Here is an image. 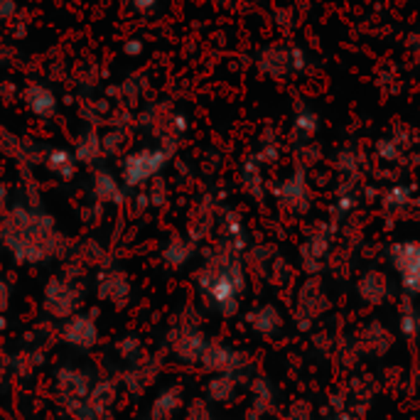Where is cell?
<instances>
[{
	"label": "cell",
	"instance_id": "6da1fadb",
	"mask_svg": "<svg viewBox=\"0 0 420 420\" xmlns=\"http://www.w3.org/2000/svg\"><path fill=\"white\" fill-rule=\"evenodd\" d=\"M0 246L20 266H42L64 256L67 238L39 202H15L0 217Z\"/></svg>",
	"mask_w": 420,
	"mask_h": 420
},
{
	"label": "cell",
	"instance_id": "7a4b0ae2",
	"mask_svg": "<svg viewBox=\"0 0 420 420\" xmlns=\"http://www.w3.org/2000/svg\"><path fill=\"white\" fill-rule=\"evenodd\" d=\"M199 293L222 314H234L241 303V295L246 290L243 283V271L238 258L231 251H222L207 261V266L197 276Z\"/></svg>",
	"mask_w": 420,
	"mask_h": 420
},
{
	"label": "cell",
	"instance_id": "3957f363",
	"mask_svg": "<svg viewBox=\"0 0 420 420\" xmlns=\"http://www.w3.org/2000/svg\"><path fill=\"white\" fill-rule=\"evenodd\" d=\"M84 263H69L62 273L52 276L42 290V310L52 322H64L82 312L87 285H84Z\"/></svg>",
	"mask_w": 420,
	"mask_h": 420
},
{
	"label": "cell",
	"instance_id": "277c9868",
	"mask_svg": "<svg viewBox=\"0 0 420 420\" xmlns=\"http://www.w3.org/2000/svg\"><path fill=\"white\" fill-rule=\"evenodd\" d=\"M94 376L82 367L64 364L54 371V396L57 403L67 416H74L84 406L89 391H91Z\"/></svg>",
	"mask_w": 420,
	"mask_h": 420
},
{
	"label": "cell",
	"instance_id": "5b68a950",
	"mask_svg": "<svg viewBox=\"0 0 420 420\" xmlns=\"http://www.w3.org/2000/svg\"><path fill=\"white\" fill-rule=\"evenodd\" d=\"M170 155H172V150H167L165 145H160V148H143L131 153L123 160V184L131 189L148 184L150 179L160 174V170L165 167Z\"/></svg>",
	"mask_w": 420,
	"mask_h": 420
},
{
	"label": "cell",
	"instance_id": "8992f818",
	"mask_svg": "<svg viewBox=\"0 0 420 420\" xmlns=\"http://www.w3.org/2000/svg\"><path fill=\"white\" fill-rule=\"evenodd\" d=\"M209 339L197 327V319H182V322L172 324L167 332V347L179 362L197 364L202 359L204 349H207Z\"/></svg>",
	"mask_w": 420,
	"mask_h": 420
},
{
	"label": "cell",
	"instance_id": "52a82bcc",
	"mask_svg": "<svg viewBox=\"0 0 420 420\" xmlns=\"http://www.w3.org/2000/svg\"><path fill=\"white\" fill-rule=\"evenodd\" d=\"M59 339L69 344L77 352H89L98 344L101 332H98V322L91 312H77L67 317L59 324Z\"/></svg>",
	"mask_w": 420,
	"mask_h": 420
},
{
	"label": "cell",
	"instance_id": "ba28073f",
	"mask_svg": "<svg viewBox=\"0 0 420 420\" xmlns=\"http://www.w3.org/2000/svg\"><path fill=\"white\" fill-rule=\"evenodd\" d=\"M133 283L128 273L118 266H101L96 273V298L113 307H126L131 303Z\"/></svg>",
	"mask_w": 420,
	"mask_h": 420
},
{
	"label": "cell",
	"instance_id": "9c48e42d",
	"mask_svg": "<svg viewBox=\"0 0 420 420\" xmlns=\"http://www.w3.org/2000/svg\"><path fill=\"white\" fill-rule=\"evenodd\" d=\"M199 364H202L207 371L229 374V376L236 378V374L241 371L243 367H246V359H243L241 354L236 352V349L227 347V344L209 342L207 349H204V354H202V359H199Z\"/></svg>",
	"mask_w": 420,
	"mask_h": 420
},
{
	"label": "cell",
	"instance_id": "30bf717a",
	"mask_svg": "<svg viewBox=\"0 0 420 420\" xmlns=\"http://www.w3.org/2000/svg\"><path fill=\"white\" fill-rule=\"evenodd\" d=\"M391 261L396 271L401 273V280L408 293H420V243L408 241L393 246Z\"/></svg>",
	"mask_w": 420,
	"mask_h": 420
},
{
	"label": "cell",
	"instance_id": "8fae6325",
	"mask_svg": "<svg viewBox=\"0 0 420 420\" xmlns=\"http://www.w3.org/2000/svg\"><path fill=\"white\" fill-rule=\"evenodd\" d=\"M126 184H121L113 177L111 170L106 167H96L91 174V192L94 199L98 204H113V207H121L126 202Z\"/></svg>",
	"mask_w": 420,
	"mask_h": 420
},
{
	"label": "cell",
	"instance_id": "7c38bea8",
	"mask_svg": "<svg viewBox=\"0 0 420 420\" xmlns=\"http://www.w3.org/2000/svg\"><path fill=\"white\" fill-rule=\"evenodd\" d=\"M158 374H160V362L158 359L145 357V359H140L138 364H131V367L123 371L121 386L126 388L131 396H140V393L158 378Z\"/></svg>",
	"mask_w": 420,
	"mask_h": 420
},
{
	"label": "cell",
	"instance_id": "4fadbf2b",
	"mask_svg": "<svg viewBox=\"0 0 420 420\" xmlns=\"http://www.w3.org/2000/svg\"><path fill=\"white\" fill-rule=\"evenodd\" d=\"M25 103L30 106V111L42 121H52L57 116V96L49 91L44 84H30L25 89Z\"/></svg>",
	"mask_w": 420,
	"mask_h": 420
},
{
	"label": "cell",
	"instance_id": "5bb4252c",
	"mask_svg": "<svg viewBox=\"0 0 420 420\" xmlns=\"http://www.w3.org/2000/svg\"><path fill=\"white\" fill-rule=\"evenodd\" d=\"M118 393H121V378L116 376H101L94 378L91 391L87 396V403L94 408H103V411H111L118 401Z\"/></svg>",
	"mask_w": 420,
	"mask_h": 420
},
{
	"label": "cell",
	"instance_id": "9a60e30c",
	"mask_svg": "<svg viewBox=\"0 0 420 420\" xmlns=\"http://www.w3.org/2000/svg\"><path fill=\"white\" fill-rule=\"evenodd\" d=\"M184 403L182 388L179 386H167L158 393V398L153 401L148 411V420H172L179 413Z\"/></svg>",
	"mask_w": 420,
	"mask_h": 420
},
{
	"label": "cell",
	"instance_id": "2e32d148",
	"mask_svg": "<svg viewBox=\"0 0 420 420\" xmlns=\"http://www.w3.org/2000/svg\"><path fill=\"white\" fill-rule=\"evenodd\" d=\"M278 197L288 209L305 212V209H307V202H310V192H307V184H305V174L295 172L290 179H285L283 187L278 189Z\"/></svg>",
	"mask_w": 420,
	"mask_h": 420
},
{
	"label": "cell",
	"instance_id": "e0dca14e",
	"mask_svg": "<svg viewBox=\"0 0 420 420\" xmlns=\"http://www.w3.org/2000/svg\"><path fill=\"white\" fill-rule=\"evenodd\" d=\"M103 155H106L103 153V138L98 136L96 128H87V131L77 138V145H74V158H77V163L96 165Z\"/></svg>",
	"mask_w": 420,
	"mask_h": 420
},
{
	"label": "cell",
	"instance_id": "ac0fdd59",
	"mask_svg": "<svg viewBox=\"0 0 420 420\" xmlns=\"http://www.w3.org/2000/svg\"><path fill=\"white\" fill-rule=\"evenodd\" d=\"M44 349L37 347V344H30V347L20 349L18 354H13L10 357V371L18 374V376H30V374H34L39 367L44 364Z\"/></svg>",
	"mask_w": 420,
	"mask_h": 420
},
{
	"label": "cell",
	"instance_id": "d6986e66",
	"mask_svg": "<svg viewBox=\"0 0 420 420\" xmlns=\"http://www.w3.org/2000/svg\"><path fill=\"white\" fill-rule=\"evenodd\" d=\"M194 256V241L184 236H172L163 248V261L170 268H182Z\"/></svg>",
	"mask_w": 420,
	"mask_h": 420
},
{
	"label": "cell",
	"instance_id": "ffe728a7",
	"mask_svg": "<svg viewBox=\"0 0 420 420\" xmlns=\"http://www.w3.org/2000/svg\"><path fill=\"white\" fill-rule=\"evenodd\" d=\"M44 163L62 179H72L77 174V165H79L77 158H74V150H64V148H49L44 153Z\"/></svg>",
	"mask_w": 420,
	"mask_h": 420
},
{
	"label": "cell",
	"instance_id": "44dd1931",
	"mask_svg": "<svg viewBox=\"0 0 420 420\" xmlns=\"http://www.w3.org/2000/svg\"><path fill=\"white\" fill-rule=\"evenodd\" d=\"M359 295H362V298L367 300V303H371V305L383 303V300H386V295H388L386 276H381V273H376V271L367 273V276L362 278V283H359Z\"/></svg>",
	"mask_w": 420,
	"mask_h": 420
},
{
	"label": "cell",
	"instance_id": "7402d4cb",
	"mask_svg": "<svg viewBox=\"0 0 420 420\" xmlns=\"http://www.w3.org/2000/svg\"><path fill=\"white\" fill-rule=\"evenodd\" d=\"M290 64H293L290 52L283 47H271V49H266V54H261V69L266 74H271V77L285 74L290 69Z\"/></svg>",
	"mask_w": 420,
	"mask_h": 420
},
{
	"label": "cell",
	"instance_id": "603a6c76",
	"mask_svg": "<svg viewBox=\"0 0 420 420\" xmlns=\"http://www.w3.org/2000/svg\"><path fill=\"white\" fill-rule=\"evenodd\" d=\"M116 354L123 364H138L140 359H145V347H143V339L138 334H126L116 342Z\"/></svg>",
	"mask_w": 420,
	"mask_h": 420
},
{
	"label": "cell",
	"instance_id": "cb8c5ba5",
	"mask_svg": "<svg viewBox=\"0 0 420 420\" xmlns=\"http://www.w3.org/2000/svg\"><path fill=\"white\" fill-rule=\"evenodd\" d=\"M236 393V378L229 376V374H217L212 381L207 383V396L209 401L224 403Z\"/></svg>",
	"mask_w": 420,
	"mask_h": 420
},
{
	"label": "cell",
	"instance_id": "d4e9b609",
	"mask_svg": "<svg viewBox=\"0 0 420 420\" xmlns=\"http://www.w3.org/2000/svg\"><path fill=\"white\" fill-rule=\"evenodd\" d=\"M248 322H251V327L256 329V332H261V334H273L276 329L280 327V314L276 312V307H261V310H256V312L248 317Z\"/></svg>",
	"mask_w": 420,
	"mask_h": 420
},
{
	"label": "cell",
	"instance_id": "484cf974",
	"mask_svg": "<svg viewBox=\"0 0 420 420\" xmlns=\"http://www.w3.org/2000/svg\"><path fill=\"white\" fill-rule=\"evenodd\" d=\"M69 418H77V420H116L113 418V411H103V408H94V406H89L87 401H84V406L79 408L74 416H69Z\"/></svg>",
	"mask_w": 420,
	"mask_h": 420
},
{
	"label": "cell",
	"instance_id": "4316f807",
	"mask_svg": "<svg viewBox=\"0 0 420 420\" xmlns=\"http://www.w3.org/2000/svg\"><path fill=\"white\" fill-rule=\"evenodd\" d=\"M401 327H403V332H406L408 337H413V334L420 332V312H418V310H413V307H406V310H403V314H401Z\"/></svg>",
	"mask_w": 420,
	"mask_h": 420
},
{
	"label": "cell",
	"instance_id": "83f0119b",
	"mask_svg": "<svg viewBox=\"0 0 420 420\" xmlns=\"http://www.w3.org/2000/svg\"><path fill=\"white\" fill-rule=\"evenodd\" d=\"M123 133L121 131H111L106 138H103V153L106 155H113V153H118L121 150V145H123Z\"/></svg>",
	"mask_w": 420,
	"mask_h": 420
},
{
	"label": "cell",
	"instance_id": "f1b7e54d",
	"mask_svg": "<svg viewBox=\"0 0 420 420\" xmlns=\"http://www.w3.org/2000/svg\"><path fill=\"white\" fill-rule=\"evenodd\" d=\"M10 300H13V290H10V283L3 276H0V314L8 312Z\"/></svg>",
	"mask_w": 420,
	"mask_h": 420
},
{
	"label": "cell",
	"instance_id": "f546056e",
	"mask_svg": "<svg viewBox=\"0 0 420 420\" xmlns=\"http://www.w3.org/2000/svg\"><path fill=\"white\" fill-rule=\"evenodd\" d=\"M18 15V3L15 0H0V20L8 23V20H15Z\"/></svg>",
	"mask_w": 420,
	"mask_h": 420
},
{
	"label": "cell",
	"instance_id": "4dcf8cb0",
	"mask_svg": "<svg viewBox=\"0 0 420 420\" xmlns=\"http://www.w3.org/2000/svg\"><path fill=\"white\" fill-rule=\"evenodd\" d=\"M187 420H212V416H209L207 406L202 401H194V406L187 413Z\"/></svg>",
	"mask_w": 420,
	"mask_h": 420
},
{
	"label": "cell",
	"instance_id": "1f68e13d",
	"mask_svg": "<svg viewBox=\"0 0 420 420\" xmlns=\"http://www.w3.org/2000/svg\"><path fill=\"white\" fill-rule=\"evenodd\" d=\"M8 374H10V354H5L3 349H0V383H5Z\"/></svg>",
	"mask_w": 420,
	"mask_h": 420
},
{
	"label": "cell",
	"instance_id": "d6a6232c",
	"mask_svg": "<svg viewBox=\"0 0 420 420\" xmlns=\"http://www.w3.org/2000/svg\"><path fill=\"white\" fill-rule=\"evenodd\" d=\"M8 199H10L8 187H5V184L0 182V217H3V214L8 212Z\"/></svg>",
	"mask_w": 420,
	"mask_h": 420
},
{
	"label": "cell",
	"instance_id": "836d02e7",
	"mask_svg": "<svg viewBox=\"0 0 420 420\" xmlns=\"http://www.w3.org/2000/svg\"><path fill=\"white\" fill-rule=\"evenodd\" d=\"M158 5V0H133V8L140 10V13H148Z\"/></svg>",
	"mask_w": 420,
	"mask_h": 420
},
{
	"label": "cell",
	"instance_id": "e575fe53",
	"mask_svg": "<svg viewBox=\"0 0 420 420\" xmlns=\"http://www.w3.org/2000/svg\"><path fill=\"white\" fill-rule=\"evenodd\" d=\"M140 49H143V44H140L138 39H131V42L126 44V54H138Z\"/></svg>",
	"mask_w": 420,
	"mask_h": 420
},
{
	"label": "cell",
	"instance_id": "d590c367",
	"mask_svg": "<svg viewBox=\"0 0 420 420\" xmlns=\"http://www.w3.org/2000/svg\"><path fill=\"white\" fill-rule=\"evenodd\" d=\"M8 329V314H0V332Z\"/></svg>",
	"mask_w": 420,
	"mask_h": 420
},
{
	"label": "cell",
	"instance_id": "8d00e7d4",
	"mask_svg": "<svg viewBox=\"0 0 420 420\" xmlns=\"http://www.w3.org/2000/svg\"><path fill=\"white\" fill-rule=\"evenodd\" d=\"M69 420H77V418H69Z\"/></svg>",
	"mask_w": 420,
	"mask_h": 420
}]
</instances>
